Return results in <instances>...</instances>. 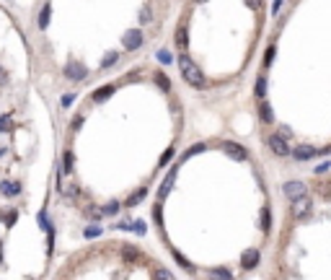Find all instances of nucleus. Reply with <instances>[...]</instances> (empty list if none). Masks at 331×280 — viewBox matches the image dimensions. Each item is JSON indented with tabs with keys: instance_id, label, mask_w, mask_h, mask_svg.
<instances>
[{
	"instance_id": "nucleus-38",
	"label": "nucleus",
	"mask_w": 331,
	"mask_h": 280,
	"mask_svg": "<svg viewBox=\"0 0 331 280\" xmlns=\"http://www.w3.org/2000/svg\"><path fill=\"white\" fill-rule=\"evenodd\" d=\"M80 125H83V117H75V122H73L70 127H73V130H78V127H80Z\"/></svg>"
},
{
	"instance_id": "nucleus-13",
	"label": "nucleus",
	"mask_w": 331,
	"mask_h": 280,
	"mask_svg": "<svg viewBox=\"0 0 331 280\" xmlns=\"http://www.w3.org/2000/svg\"><path fill=\"white\" fill-rule=\"evenodd\" d=\"M0 192H3L6 197H13V195L21 192V184L18 182H3V184H0Z\"/></svg>"
},
{
	"instance_id": "nucleus-29",
	"label": "nucleus",
	"mask_w": 331,
	"mask_h": 280,
	"mask_svg": "<svg viewBox=\"0 0 331 280\" xmlns=\"http://www.w3.org/2000/svg\"><path fill=\"white\" fill-rule=\"evenodd\" d=\"M171 60H173V57H171V55H168L166 50H161V52H158V62H163V65H168Z\"/></svg>"
},
{
	"instance_id": "nucleus-33",
	"label": "nucleus",
	"mask_w": 331,
	"mask_h": 280,
	"mask_svg": "<svg viewBox=\"0 0 331 280\" xmlns=\"http://www.w3.org/2000/svg\"><path fill=\"white\" fill-rule=\"evenodd\" d=\"M65 195L75 197V195H78V187H75V184H68V187H65Z\"/></svg>"
},
{
	"instance_id": "nucleus-5",
	"label": "nucleus",
	"mask_w": 331,
	"mask_h": 280,
	"mask_svg": "<svg viewBox=\"0 0 331 280\" xmlns=\"http://www.w3.org/2000/svg\"><path fill=\"white\" fill-rule=\"evenodd\" d=\"M65 78L68 81H85L88 70H85V65H80V62H68V65H65Z\"/></svg>"
},
{
	"instance_id": "nucleus-25",
	"label": "nucleus",
	"mask_w": 331,
	"mask_h": 280,
	"mask_svg": "<svg viewBox=\"0 0 331 280\" xmlns=\"http://www.w3.org/2000/svg\"><path fill=\"white\" fill-rule=\"evenodd\" d=\"M202 150H205V143H200V145H192V148L186 150V153H184V158H192V156H197V153H202Z\"/></svg>"
},
{
	"instance_id": "nucleus-24",
	"label": "nucleus",
	"mask_w": 331,
	"mask_h": 280,
	"mask_svg": "<svg viewBox=\"0 0 331 280\" xmlns=\"http://www.w3.org/2000/svg\"><path fill=\"white\" fill-rule=\"evenodd\" d=\"M153 280H176V277H173L166 267H158V270H156V275H153Z\"/></svg>"
},
{
	"instance_id": "nucleus-31",
	"label": "nucleus",
	"mask_w": 331,
	"mask_h": 280,
	"mask_svg": "<svg viewBox=\"0 0 331 280\" xmlns=\"http://www.w3.org/2000/svg\"><path fill=\"white\" fill-rule=\"evenodd\" d=\"M153 218H156V223H161V221H163V213H161V205H156V208H153Z\"/></svg>"
},
{
	"instance_id": "nucleus-18",
	"label": "nucleus",
	"mask_w": 331,
	"mask_h": 280,
	"mask_svg": "<svg viewBox=\"0 0 331 280\" xmlns=\"http://www.w3.org/2000/svg\"><path fill=\"white\" fill-rule=\"evenodd\" d=\"M122 254H124V260H127V262H137V260H140V252H137V249H132V247H124Z\"/></svg>"
},
{
	"instance_id": "nucleus-30",
	"label": "nucleus",
	"mask_w": 331,
	"mask_h": 280,
	"mask_svg": "<svg viewBox=\"0 0 331 280\" xmlns=\"http://www.w3.org/2000/svg\"><path fill=\"white\" fill-rule=\"evenodd\" d=\"M0 130H3V133L11 130V117H8V114H6V117H0Z\"/></svg>"
},
{
	"instance_id": "nucleus-8",
	"label": "nucleus",
	"mask_w": 331,
	"mask_h": 280,
	"mask_svg": "<svg viewBox=\"0 0 331 280\" xmlns=\"http://www.w3.org/2000/svg\"><path fill=\"white\" fill-rule=\"evenodd\" d=\"M223 150H225V153H228L230 158H235V161H244V158L249 156L244 145H235V143H230V140H225V143H223Z\"/></svg>"
},
{
	"instance_id": "nucleus-12",
	"label": "nucleus",
	"mask_w": 331,
	"mask_h": 280,
	"mask_svg": "<svg viewBox=\"0 0 331 280\" xmlns=\"http://www.w3.org/2000/svg\"><path fill=\"white\" fill-rule=\"evenodd\" d=\"M114 91H117L114 86H101V89H96V91H93V101H99V104H101V101H106L109 96H114Z\"/></svg>"
},
{
	"instance_id": "nucleus-26",
	"label": "nucleus",
	"mask_w": 331,
	"mask_h": 280,
	"mask_svg": "<svg viewBox=\"0 0 331 280\" xmlns=\"http://www.w3.org/2000/svg\"><path fill=\"white\" fill-rule=\"evenodd\" d=\"M119 213V203L114 200V203H109L106 208H104V215H117Z\"/></svg>"
},
{
	"instance_id": "nucleus-10",
	"label": "nucleus",
	"mask_w": 331,
	"mask_h": 280,
	"mask_svg": "<svg viewBox=\"0 0 331 280\" xmlns=\"http://www.w3.org/2000/svg\"><path fill=\"white\" fill-rule=\"evenodd\" d=\"M259 119H261L264 125H269V122H274V114H272V106H269V101H264V99H259Z\"/></svg>"
},
{
	"instance_id": "nucleus-28",
	"label": "nucleus",
	"mask_w": 331,
	"mask_h": 280,
	"mask_svg": "<svg viewBox=\"0 0 331 280\" xmlns=\"http://www.w3.org/2000/svg\"><path fill=\"white\" fill-rule=\"evenodd\" d=\"M99 233H101L99 226H88V228H85V239H93V236H99Z\"/></svg>"
},
{
	"instance_id": "nucleus-17",
	"label": "nucleus",
	"mask_w": 331,
	"mask_h": 280,
	"mask_svg": "<svg viewBox=\"0 0 331 280\" xmlns=\"http://www.w3.org/2000/svg\"><path fill=\"white\" fill-rule=\"evenodd\" d=\"M117 60H119V52H106L104 60H101V68H112V65H117Z\"/></svg>"
},
{
	"instance_id": "nucleus-34",
	"label": "nucleus",
	"mask_w": 331,
	"mask_h": 280,
	"mask_svg": "<svg viewBox=\"0 0 331 280\" xmlns=\"http://www.w3.org/2000/svg\"><path fill=\"white\" fill-rule=\"evenodd\" d=\"M73 99H75V94H65V96H62V106H70Z\"/></svg>"
},
{
	"instance_id": "nucleus-2",
	"label": "nucleus",
	"mask_w": 331,
	"mask_h": 280,
	"mask_svg": "<svg viewBox=\"0 0 331 280\" xmlns=\"http://www.w3.org/2000/svg\"><path fill=\"white\" fill-rule=\"evenodd\" d=\"M143 42H145V36H143V31L140 29H129V31H124V36H122V45H124V50H140L143 47Z\"/></svg>"
},
{
	"instance_id": "nucleus-20",
	"label": "nucleus",
	"mask_w": 331,
	"mask_h": 280,
	"mask_svg": "<svg viewBox=\"0 0 331 280\" xmlns=\"http://www.w3.org/2000/svg\"><path fill=\"white\" fill-rule=\"evenodd\" d=\"M143 197H145V189H137V192H132V195L127 197V203H124V205H129V208H132V205H137Z\"/></svg>"
},
{
	"instance_id": "nucleus-1",
	"label": "nucleus",
	"mask_w": 331,
	"mask_h": 280,
	"mask_svg": "<svg viewBox=\"0 0 331 280\" xmlns=\"http://www.w3.org/2000/svg\"><path fill=\"white\" fill-rule=\"evenodd\" d=\"M179 70H181V78L192 86V89H202V86H205L202 70L197 68V62H194L189 55H181V57H179Z\"/></svg>"
},
{
	"instance_id": "nucleus-15",
	"label": "nucleus",
	"mask_w": 331,
	"mask_h": 280,
	"mask_svg": "<svg viewBox=\"0 0 331 280\" xmlns=\"http://www.w3.org/2000/svg\"><path fill=\"white\" fill-rule=\"evenodd\" d=\"M50 16H52V6L44 3V8H41V13H39V29H47V26H50Z\"/></svg>"
},
{
	"instance_id": "nucleus-7",
	"label": "nucleus",
	"mask_w": 331,
	"mask_h": 280,
	"mask_svg": "<svg viewBox=\"0 0 331 280\" xmlns=\"http://www.w3.org/2000/svg\"><path fill=\"white\" fill-rule=\"evenodd\" d=\"M285 195H288L290 200H298V197H303V195H305V184H303L300 179H290L288 184H285Z\"/></svg>"
},
{
	"instance_id": "nucleus-19",
	"label": "nucleus",
	"mask_w": 331,
	"mask_h": 280,
	"mask_svg": "<svg viewBox=\"0 0 331 280\" xmlns=\"http://www.w3.org/2000/svg\"><path fill=\"white\" fill-rule=\"evenodd\" d=\"M73 161H75V156H73V150H65V158H62V166H65V171H68V174H73Z\"/></svg>"
},
{
	"instance_id": "nucleus-27",
	"label": "nucleus",
	"mask_w": 331,
	"mask_h": 280,
	"mask_svg": "<svg viewBox=\"0 0 331 280\" xmlns=\"http://www.w3.org/2000/svg\"><path fill=\"white\" fill-rule=\"evenodd\" d=\"M150 18H153V16H150V8L143 6V8H140V24H150Z\"/></svg>"
},
{
	"instance_id": "nucleus-36",
	"label": "nucleus",
	"mask_w": 331,
	"mask_h": 280,
	"mask_svg": "<svg viewBox=\"0 0 331 280\" xmlns=\"http://www.w3.org/2000/svg\"><path fill=\"white\" fill-rule=\"evenodd\" d=\"M328 169H331V161H326V164L316 166V174H323V171H328Z\"/></svg>"
},
{
	"instance_id": "nucleus-6",
	"label": "nucleus",
	"mask_w": 331,
	"mask_h": 280,
	"mask_svg": "<svg viewBox=\"0 0 331 280\" xmlns=\"http://www.w3.org/2000/svg\"><path fill=\"white\" fill-rule=\"evenodd\" d=\"M259 262H261V252L259 249H246L244 254H241V267H244V270H254Z\"/></svg>"
},
{
	"instance_id": "nucleus-16",
	"label": "nucleus",
	"mask_w": 331,
	"mask_h": 280,
	"mask_svg": "<svg viewBox=\"0 0 331 280\" xmlns=\"http://www.w3.org/2000/svg\"><path fill=\"white\" fill-rule=\"evenodd\" d=\"M254 94H256V99L267 96V78H264V75H259V81H256V86H254Z\"/></svg>"
},
{
	"instance_id": "nucleus-37",
	"label": "nucleus",
	"mask_w": 331,
	"mask_h": 280,
	"mask_svg": "<svg viewBox=\"0 0 331 280\" xmlns=\"http://www.w3.org/2000/svg\"><path fill=\"white\" fill-rule=\"evenodd\" d=\"M272 60H274V47H269V50H267V57H264V62H267V65H269Z\"/></svg>"
},
{
	"instance_id": "nucleus-23",
	"label": "nucleus",
	"mask_w": 331,
	"mask_h": 280,
	"mask_svg": "<svg viewBox=\"0 0 331 280\" xmlns=\"http://www.w3.org/2000/svg\"><path fill=\"white\" fill-rule=\"evenodd\" d=\"M272 226V218H269V208H264L261 210V231H269Z\"/></svg>"
},
{
	"instance_id": "nucleus-11",
	"label": "nucleus",
	"mask_w": 331,
	"mask_h": 280,
	"mask_svg": "<svg viewBox=\"0 0 331 280\" xmlns=\"http://www.w3.org/2000/svg\"><path fill=\"white\" fill-rule=\"evenodd\" d=\"M176 174H179V166H173V169L168 171V177L163 179V184H161V197H166L168 192H171V187H173V179H176Z\"/></svg>"
},
{
	"instance_id": "nucleus-21",
	"label": "nucleus",
	"mask_w": 331,
	"mask_h": 280,
	"mask_svg": "<svg viewBox=\"0 0 331 280\" xmlns=\"http://www.w3.org/2000/svg\"><path fill=\"white\" fill-rule=\"evenodd\" d=\"M210 277H212V280H230L233 275H230L228 270H223V267H220V270H210Z\"/></svg>"
},
{
	"instance_id": "nucleus-14",
	"label": "nucleus",
	"mask_w": 331,
	"mask_h": 280,
	"mask_svg": "<svg viewBox=\"0 0 331 280\" xmlns=\"http://www.w3.org/2000/svg\"><path fill=\"white\" fill-rule=\"evenodd\" d=\"M186 45H189V36H186V26L181 24L179 29H176V47H179V50H186Z\"/></svg>"
},
{
	"instance_id": "nucleus-35",
	"label": "nucleus",
	"mask_w": 331,
	"mask_h": 280,
	"mask_svg": "<svg viewBox=\"0 0 331 280\" xmlns=\"http://www.w3.org/2000/svg\"><path fill=\"white\" fill-rule=\"evenodd\" d=\"M171 156H173V148H168V150H166V153H163V158H161V164L166 166V164L171 161Z\"/></svg>"
},
{
	"instance_id": "nucleus-32",
	"label": "nucleus",
	"mask_w": 331,
	"mask_h": 280,
	"mask_svg": "<svg viewBox=\"0 0 331 280\" xmlns=\"http://www.w3.org/2000/svg\"><path fill=\"white\" fill-rule=\"evenodd\" d=\"M282 6H285V0H274V3H272V16H277Z\"/></svg>"
},
{
	"instance_id": "nucleus-9",
	"label": "nucleus",
	"mask_w": 331,
	"mask_h": 280,
	"mask_svg": "<svg viewBox=\"0 0 331 280\" xmlns=\"http://www.w3.org/2000/svg\"><path fill=\"white\" fill-rule=\"evenodd\" d=\"M313 156H318V148H313V145H298L293 150V158L295 161H308V158H313Z\"/></svg>"
},
{
	"instance_id": "nucleus-4",
	"label": "nucleus",
	"mask_w": 331,
	"mask_h": 280,
	"mask_svg": "<svg viewBox=\"0 0 331 280\" xmlns=\"http://www.w3.org/2000/svg\"><path fill=\"white\" fill-rule=\"evenodd\" d=\"M311 210H313V200L308 197V195L293 200V215H295V218H308V215H311Z\"/></svg>"
},
{
	"instance_id": "nucleus-3",
	"label": "nucleus",
	"mask_w": 331,
	"mask_h": 280,
	"mask_svg": "<svg viewBox=\"0 0 331 280\" xmlns=\"http://www.w3.org/2000/svg\"><path fill=\"white\" fill-rule=\"evenodd\" d=\"M267 143H269V148H272V153H274V156H279V158H282V156H290V153H293V150H290V145H288V140H285V138H282L279 133L269 135V140H267Z\"/></svg>"
},
{
	"instance_id": "nucleus-22",
	"label": "nucleus",
	"mask_w": 331,
	"mask_h": 280,
	"mask_svg": "<svg viewBox=\"0 0 331 280\" xmlns=\"http://www.w3.org/2000/svg\"><path fill=\"white\" fill-rule=\"evenodd\" d=\"M156 83L161 86L163 91H171V81H168V75H166V73H156Z\"/></svg>"
},
{
	"instance_id": "nucleus-39",
	"label": "nucleus",
	"mask_w": 331,
	"mask_h": 280,
	"mask_svg": "<svg viewBox=\"0 0 331 280\" xmlns=\"http://www.w3.org/2000/svg\"><path fill=\"white\" fill-rule=\"evenodd\" d=\"M197 3H207V0H197Z\"/></svg>"
}]
</instances>
